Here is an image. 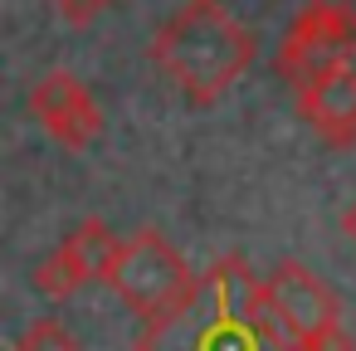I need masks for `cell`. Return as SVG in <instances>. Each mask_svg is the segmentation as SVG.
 I'll use <instances>...</instances> for the list:
<instances>
[{
	"mask_svg": "<svg viewBox=\"0 0 356 351\" xmlns=\"http://www.w3.org/2000/svg\"><path fill=\"white\" fill-rule=\"evenodd\" d=\"M137 351H302V341L283 322L268 278L244 254H225L176 312L142 322Z\"/></svg>",
	"mask_w": 356,
	"mask_h": 351,
	"instance_id": "6da1fadb",
	"label": "cell"
},
{
	"mask_svg": "<svg viewBox=\"0 0 356 351\" xmlns=\"http://www.w3.org/2000/svg\"><path fill=\"white\" fill-rule=\"evenodd\" d=\"M147 54L195 108H210L249 74L259 40L225 0H186L152 35Z\"/></svg>",
	"mask_w": 356,
	"mask_h": 351,
	"instance_id": "7a4b0ae2",
	"label": "cell"
},
{
	"mask_svg": "<svg viewBox=\"0 0 356 351\" xmlns=\"http://www.w3.org/2000/svg\"><path fill=\"white\" fill-rule=\"evenodd\" d=\"M103 283L142 322H156V317L176 312L200 288V278L176 254V244L166 234H156V229H137L132 239H122L118 254H113V263H108V273H103Z\"/></svg>",
	"mask_w": 356,
	"mask_h": 351,
	"instance_id": "3957f363",
	"label": "cell"
},
{
	"mask_svg": "<svg viewBox=\"0 0 356 351\" xmlns=\"http://www.w3.org/2000/svg\"><path fill=\"white\" fill-rule=\"evenodd\" d=\"M351 54H356V10L341 0H307L278 44V74L293 88H307L322 74L346 69Z\"/></svg>",
	"mask_w": 356,
	"mask_h": 351,
	"instance_id": "277c9868",
	"label": "cell"
},
{
	"mask_svg": "<svg viewBox=\"0 0 356 351\" xmlns=\"http://www.w3.org/2000/svg\"><path fill=\"white\" fill-rule=\"evenodd\" d=\"M30 113H35V122H40L59 147H69V152L93 147L98 132H103V108H98V98H93L88 83H79L69 69H49V74L35 79V88H30Z\"/></svg>",
	"mask_w": 356,
	"mask_h": 351,
	"instance_id": "5b68a950",
	"label": "cell"
},
{
	"mask_svg": "<svg viewBox=\"0 0 356 351\" xmlns=\"http://www.w3.org/2000/svg\"><path fill=\"white\" fill-rule=\"evenodd\" d=\"M118 244H122V239H118L103 220H83V225L30 273L35 293H40V297H74L88 278H103V273H108Z\"/></svg>",
	"mask_w": 356,
	"mask_h": 351,
	"instance_id": "8992f818",
	"label": "cell"
},
{
	"mask_svg": "<svg viewBox=\"0 0 356 351\" xmlns=\"http://www.w3.org/2000/svg\"><path fill=\"white\" fill-rule=\"evenodd\" d=\"M268 293H273L283 322L293 327V336L302 341V351H307V341H317L322 332L341 327V302H337V293L327 288L322 273H312V268L298 263V259L273 263V273H268Z\"/></svg>",
	"mask_w": 356,
	"mask_h": 351,
	"instance_id": "52a82bcc",
	"label": "cell"
},
{
	"mask_svg": "<svg viewBox=\"0 0 356 351\" xmlns=\"http://www.w3.org/2000/svg\"><path fill=\"white\" fill-rule=\"evenodd\" d=\"M298 113L322 142L351 147L356 142V64L332 69L317 83L298 88Z\"/></svg>",
	"mask_w": 356,
	"mask_h": 351,
	"instance_id": "ba28073f",
	"label": "cell"
},
{
	"mask_svg": "<svg viewBox=\"0 0 356 351\" xmlns=\"http://www.w3.org/2000/svg\"><path fill=\"white\" fill-rule=\"evenodd\" d=\"M15 351H83V341H79L59 317H40V322H30V327L20 332Z\"/></svg>",
	"mask_w": 356,
	"mask_h": 351,
	"instance_id": "9c48e42d",
	"label": "cell"
},
{
	"mask_svg": "<svg viewBox=\"0 0 356 351\" xmlns=\"http://www.w3.org/2000/svg\"><path fill=\"white\" fill-rule=\"evenodd\" d=\"M108 6H113V0H49V10H54L64 25H74V30H88Z\"/></svg>",
	"mask_w": 356,
	"mask_h": 351,
	"instance_id": "30bf717a",
	"label": "cell"
},
{
	"mask_svg": "<svg viewBox=\"0 0 356 351\" xmlns=\"http://www.w3.org/2000/svg\"><path fill=\"white\" fill-rule=\"evenodd\" d=\"M307 351H356V336H351L346 327H332V332H322L317 341H307Z\"/></svg>",
	"mask_w": 356,
	"mask_h": 351,
	"instance_id": "8fae6325",
	"label": "cell"
},
{
	"mask_svg": "<svg viewBox=\"0 0 356 351\" xmlns=\"http://www.w3.org/2000/svg\"><path fill=\"white\" fill-rule=\"evenodd\" d=\"M341 229H346V239H351V244H356V200H351V210H346V215H341Z\"/></svg>",
	"mask_w": 356,
	"mask_h": 351,
	"instance_id": "7c38bea8",
	"label": "cell"
}]
</instances>
